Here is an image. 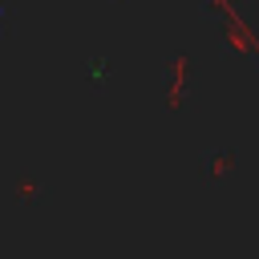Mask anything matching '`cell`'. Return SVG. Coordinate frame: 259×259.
<instances>
[{"instance_id":"1","label":"cell","mask_w":259,"mask_h":259,"mask_svg":"<svg viewBox=\"0 0 259 259\" xmlns=\"http://www.w3.org/2000/svg\"><path fill=\"white\" fill-rule=\"evenodd\" d=\"M81 81H85V89H93V93L113 89V81H117L113 57H109V53H89V57L81 61Z\"/></svg>"},{"instance_id":"2","label":"cell","mask_w":259,"mask_h":259,"mask_svg":"<svg viewBox=\"0 0 259 259\" xmlns=\"http://www.w3.org/2000/svg\"><path fill=\"white\" fill-rule=\"evenodd\" d=\"M8 190H12L20 202H40L49 186H45V178H36V174H16V178L8 182Z\"/></svg>"},{"instance_id":"3","label":"cell","mask_w":259,"mask_h":259,"mask_svg":"<svg viewBox=\"0 0 259 259\" xmlns=\"http://www.w3.org/2000/svg\"><path fill=\"white\" fill-rule=\"evenodd\" d=\"M206 162H210V174L214 178H223V174L235 170V154L231 150H214V154H206Z\"/></svg>"},{"instance_id":"4","label":"cell","mask_w":259,"mask_h":259,"mask_svg":"<svg viewBox=\"0 0 259 259\" xmlns=\"http://www.w3.org/2000/svg\"><path fill=\"white\" fill-rule=\"evenodd\" d=\"M12 32V16H8V8L0 4V36H8Z\"/></svg>"}]
</instances>
